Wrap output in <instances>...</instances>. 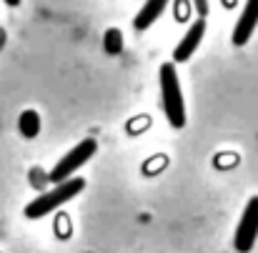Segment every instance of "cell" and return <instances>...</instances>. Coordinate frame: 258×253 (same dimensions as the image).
<instances>
[{
  "label": "cell",
  "mask_w": 258,
  "mask_h": 253,
  "mask_svg": "<svg viewBox=\"0 0 258 253\" xmlns=\"http://www.w3.org/2000/svg\"><path fill=\"white\" fill-rule=\"evenodd\" d=\"M83 188H86V180H83V178H68V180H63V183H55L53 191H48V193L33 198V201L25 206V218H43V216L53 213V211L60 208L63 203L73 201Z\"/></svg>",
  "instance_id": "cell-1"
},
{
  "label": "cell",
  "mask_w": 258,
  "mask_h": 253,
  "mask_svg": "<svg viewBox=\"0 0 258 253\" xmlns=\"http://www.w3.org/2000/svg\"><path fill=\"white\" fill-rule=\"evenodd\" d=\"M161 103L166 110V118L171 120L173 128H183L185 125V105H183V93H180V83H178V73L175 66L166 63L161 68Z\"/></svg>",
  "instance_id": "cell-2"
},
{
  "label": "cell",
  "mask_w": 258,
  "mask_h": 253,
  "mask_svg": "<svg viewBox=\"0 0 258 253\" xmlns=\"http://www.w3.org/2000/svg\"><path fill=\"white\" fill-rule=\"evenodd\" d=\"M95 151H98V143H95L93 138H83L73 151H68V153L55 163V168L50 170L48 180H53V183H63V180H68L76 170L81 168V166H86L88 161L95 156Z\"/></svg>",
  "instance_id": "cell-3"
},
{
  "label": "cell",
  "mask_w": 258,
  "mask_h": 253,
  "mask_svg": "<svg viewBox=\"0 0 258 253\" xmlns=\"http://www.w3.org/2000/svg\"><path fill=\"white\" fill-rule=\"evenodd\" d=\"M258 238V196L248 201V206L243 208V216L238 221L236 236H233V246L238 253H248L256 246Z\"/></svg>",
  "instance_id": "cell-4"
},
{
  "label": "cell",
  "mask_w": 258,
  "mask_h": 253,
  "mask_svg": "<svg viewBox=\"0 0 258 253\" xmlns=\"http://www.w3.org/2000/svg\"><path fill=\"white\" fill-rule=\"evenodd\" d=\"M203 35H206V18H198L190 28H188V33L183 35V40L175 45V50H173V58L178 60V63H185L193 53H196V48L201 45V40H203Z\"/></svg>",
  "instance_id": "cell-5"
},
{
  "label": "cell",
  "mask_w": 258,
  "mask_h": 253,
  "mask_svg": "<svg viewBox=\"0 0 258 253\" xmlns=\"http://www.w3.org/2000/svg\"><path fill=\"white\" fill-rule=\"evenodd\" d=\"M258 25V0H248L236 28H233V45H246Z\"/></svg>",
  "instance_id": "cell-6"
},
{
  "label": "cell",
  "mask_w": 258,
  "mask_h": 253,
  "mask_svg": "<svg viewBox=\"0 0 258 253\" xmlns=\"http://www.w3.org/2000/svg\"><path fill=\"white\" fill-rule=\"evenodd\" d=\"M166 5H168V0H146L143 3V8H141V13L136 15V30H146V28H151L158 18H161V13L166 10Z\"/></svg>",
  "instance_id": "cell-7"
},
{
  "label": "cell",
  "mask_w": 258,
  "mask_h": 253,
  "mask_svg": "<svg viewBox=\"0 0 258 253\" xmlns=\"http://www.w3.org/2000/svg\"><path fill=\"white\" fill-rule=\"evenodd\" d=\"M18 125H20V133H23L25 138H35V136L40 133V115H38L35 110H23Z\"/></svg>",
  "instance_id": "cell-8"
},
{
  "label": "cell",
  "mask_w": 258,
  "mask_h": 253,
  "mask_svg": "<svg viewBox=\"0 0 258 253\" xmlns=\"http://www.w3.org/2000/svg\"><path fill=\"white\" fill-rule=\"evenodd\" d=\"M103 48H105L108 55H118V53L123 50V35H120V30L110 28V30L105 33V38H103Z\"/></svg>",
  "instance_id": "cell-9"
},
{
  "label": "cell",
  "mask_w": 258,
  "mask_h": 253,
  "mask_svg": "<svg viewBox=\"0 0 258 253\" xmlns=\"http://www.w3.org/2000/svg\"><path fill=\"white\" fill-rule=\"evenodd\" d=\"M193 5H196V10H198V15H201V18H206V15H208V0H193Z\"/></svg>",
  "instance_id": "cell-10"
},
{
  "label": "cell",
  "mask_w": 258,
  "mask_h": 253,
  "mask_svg": "<svg viewBox=\"0 0 258 253\" xmlns=\"http://www.w3.org/2000/svg\"><path fill=\"white\" fill-rule=\"evenodd\" d=\"M5 3H8V5H18L20 0H5Z\"/></svg>",
  "instance_id": "cell-11"
}]
</instances>
